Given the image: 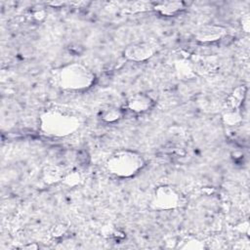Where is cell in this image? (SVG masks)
<instances>
[{
	"instance_id": "1",
	"label": "cell",
	"mask_w": 250,
	"mask_h": 250,
	"mask_svg": "<svg viewBox=\"0 0 250 250\" xmlns=\"http://www.w3.org/2000/svg\"><path fill=\"white\" fill-rule=\"evenodd\" d=\"M43 132L56 137H65L74 133L80 126L79 119L65 111L51 109L44 112L40 118Z\"/></svg>"
},
{
	"instance_id": "2",
	"label": "cell",
	"mask_w": 250,
	"mask_h": 250,
	"mask_svg": "<svg viewBox=\"0 0 250 250\" xmlns=\"http://www.w3.org/2000/svg\"><path fill=\"white\" fill-rule=\"evenodd\" d=\"M105 166L109 173L117 177L130 178L143 169L145 159L135 150L120 149L108 157Z\"/></svg>"
},
{
	"instance_id": "3",
	"label": "cell",
	"mask_w": 250,
	"mask_h": 250,
	"mask_svg": "<svg viewBox=\"0 0 250 250\" xmlns=\"http://www.w3.org/2000/svg\"><path fill=\"white\" fill-rule=\"evenodd\" d=\"M94 81V73L81 63L73 62L66 64L59 72V83L61 87L66 90H85L90 88Z\"/></svg>"
},
{
	"instance_id": "4",
	"label": "cell",
	"mask_w": 250,
	"mask_h": 250,
	"mask_svg": "<svg viewBox=\"0 0 250 250\" xmlns=\"http://www.w3.org/2000/svg\"><path fill=\"white\" fill-rule=\"evenodd\" d=\"M180 192L171 186H160L153 193V203L159 209L169 210L180 205Z\"/></svg>"
},
{
	"instance_id": "5",
	"label": "cell",
	"mask_w": 250,
	"mask_h": 250,
	"mask_svg": "<svg viewBox=\"0 0 250 250\" xmlns=\"http://www.w3.org/2000/svg\"><path fill=\"white\" fill-rule=\"evenodd\" d=\"M154 52V47L149 43L138 42L129 45L124 51V56L133 62H143L151 58Z\"/></svg>"
},
{
	"instance_id": "6",
	"label": "cell",
	"mask_w": 250,
	"mask_h": 250,
	"mask_svg": "<svg viewBox=\"0 0 250 250\" xmlns=\"http://www.w3.org/2000/svg\"><path fill=\"white\" fill-rule=\"evenodd\" d=\"M226 34V29L220 25L215 24H205L197 29L195 33V38L203 43L214 42Z\"/></svg>"
},
{
	"instance_id": "7",
	"label": "cell",
	"mask_w": 250,
	"mask_h": 250,
	"mask_svg": "<svg viewBox=\"0 0 250 250\" xmlns=\"http://www.w3.org/2000/svg\"><path fill=\"white\" fill-rule=\"evenodd\" d=\"M153 106L152 99L144 93H137L132 95L127 100V107L133 112L142 113L149 110Z\"/></svg>"
},
{
	"instance_id": "8",
	"label": "cell",
	"mask_w": 250,
	"mask_h": 250,
	"mask_svg": "<svg viewBox=\"0 0 250 250\" xmlns=\"http://www.w3.org/2000/svg\"><path fill=\"white\" fill-rule=\"evenodd\" d=\"M185 8V4L180 1H166L157 3L154 9L163 16H173L181 12Z\"/></svg>"
},
{
	"instance_id": "9",
	"label": "cell",
	"mask_w": 250,
	"mask_h": 250,
	"mask_svg": "<svg viewBox=\"0 0 250 250\" xmlns=\"http://www.w3.org/2000/svg\"><path fill=\"white\" fill-rule=\"evenodd\" d=\"M123 116V111L121 108L113 105L106 106L101 112V118L106 123H114L120 120Z\"/></svg>"
},
{
	"instance_id": "10",
	"label": "cell",
	"mask_w": 250,
	"mask_h": 250,
	"mask_svg": "<svg viewBox=\"0 0 250 250\" xmlns=\"http://www.w3.org/2000/svg\"><path fill=\"white\" fill-rule=\"evenodd\" d=\"M63 174L57 166H47L43 171V179L48 184H54L62 180Z\"/></svg>"
},
{
	"instance_id": "11",
	"label": "cell",
	"mask_w": 250,
	"mask_h": 250,
	"mask_svg": "<svg viewBox=\"0 0 250 250\" xmlns=\"http://www.w3.org/2000/svg\"><path fill=\"white\" fill-rule=\"evenodd\" d=\"M245 95H246V88L243 87V86L237 87L232 92L231 96L229 97L231 108H237L240 105V104L242 103V101L244 100Z\"/></svg>"
},
{
	"instance_id": "12",
	"label": "cell",
	"mask_w": 250,
	"mask_h": 250,
	"mask_svg": "<svg viewBox=\"0 0 250 250\" xmlns=\"http://www.w3.org/2000/svg\"><path fill=\"white\" fill-rule=\"evenodd\" d=\"M235 109L236 108H231L230 110L227 111L224 114L223 120L226 124L229 125V126H233V125H236L237 123H239L241 121V116Z\"/></svg>"
},
{
	"instance_id": "13",
	"label": "cell",
	"mask_w": 250,
	"mask_h": 250,
	"mask_svg": "<svg viewBox=\"0 0 250 250\" xmlns=\"http://www.w3.org/2000/svg\"><path fill=\"white\" fill-rule=\"evenodd\" d=\"M62 180L65 182V184H67L68 186H75L80 182V176L78 173L72 172L67 174L66 176H63Z\"/></svg>"
},
{
	"instance_id": "14",
	"label": "cell",
	"mask_w": 250,
	"mask_h": 250,
	"mask_svg": "<svg viewBox=\"0 0 250 250\" xmlns=\"http://www.w3.org/2000/svg\"><path fill=\"white\" fill-rule=\"evenodd\" d=\"M67 230V227L64 226L63 224H58L52 228V234L55 237H60L63 235Z\"/></svg>"
},
{
	"instance_id": "15",
	"label": "cell",
	"mask_w": 250,
	"mask_h": 250,
	"mask_svg": "<svg viewBox=\"0 0 250 250\" xmlns=\"http://www.w3.org/2000/svg\"><path fill=\"white\" fill-rule=\"evenodd\" d=\"M249 15H245L243 18H242V28L244 29L245 32H249Z\"/></svg>"
}]
</instances>
